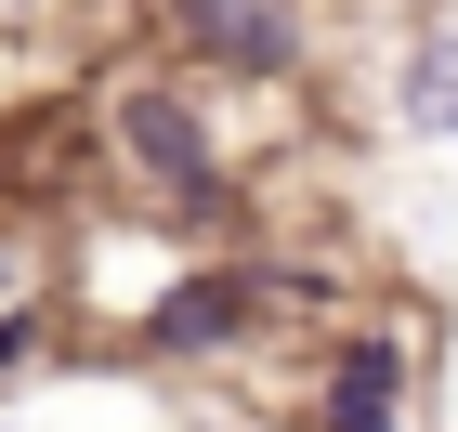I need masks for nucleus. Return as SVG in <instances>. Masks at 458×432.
<instances>
[{
    "mask_svg": "<svg viewBox=\"0 0 458 432\" xmlns=\"http://www.w3.org/2000/svg\"><path fill=\"white\" fill-rule=\"evenodd\" d=\"M171 13H183L197 53H223V66H249V79L288 66V13H276V0H171Z\"/></svg>",
    "mask_w": 458,
    "mask_h": 432,
    "instance_id": "f257e3e1",
    "label": "nucleus"
},
{
    "mask_svg": "<svg viewBox=\"0 0 458 432\" xmlns=\"http://www.w3.org/2000/svg\"><path fill=\"white\" fill-rule=\"evenodd\" d=\"M118 131H131V157L157 183H183V197H210V131H197V118L171 106V92H131V106H118Z\"/></svg>",
    "mask_w": 458,
    "mask_h": 432,
    "instance_id": "f03ea898",
    "label": "nucleus"
},
{
    "mask_svg": "<svg viewBox=\"0 0 458 432\" xmlns=\"http://www.w3.org/2000/svg\"><path fill=\"white\" fill-rule=\"evenodd\" d=\"M249 301H262L249 275H197V288H171V301L144 315V341H157V354H210V341L249 327Z\"/></svg>",
    "mask_w": 458,
    "mask_h": 432,
    "instance_id": "7ed1b4c3",
    "label": "nucleus"
},
{
    "mask_svg": "<svg viewBox=\"0 0 458 432\" xmlns=\"http://www.w3.org/2000/svg\"><path fill=\"white\" fill-rule=\"evenodd\" d=\"M393 406H406V354L393 341H353L341 380H327V432H406Z\"/></svg>",
    "mask_w": 458,
    "mask_h": 432,
    "instance_id": "20e7f679",
    "label": "nucleus"
},
{
    "mask_svg": "<svg viewBox=\"0 0 458 432\" xmlns=\"http://www.w3.org/2000/svg\"><path fill=\"white\" fill-rule=\"evenodd\" d=\"M406 131H458V39H432L406 66Z\"/></svg>",
    "mask_w": 458,
    "mask_h": 432,
    "instance_id": "39448f33",
    "label": "nucleus"
}]
</instances>
